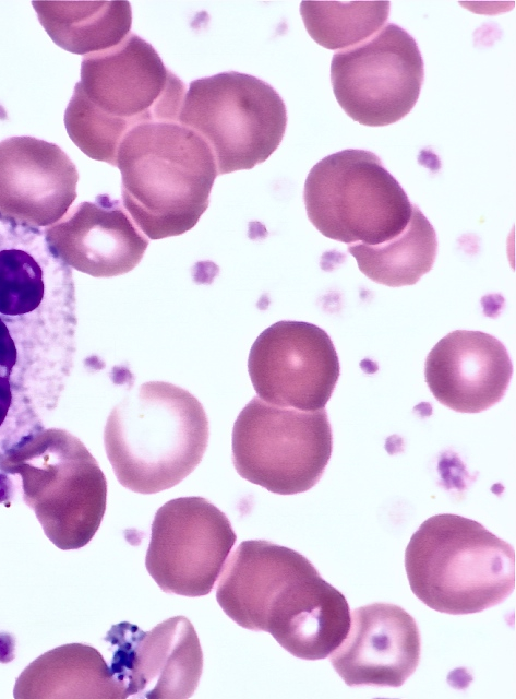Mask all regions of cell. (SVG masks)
Masks as SVG:
<instances>
[{"label": "cell", "mask_w": 516, "mask_h": 699, "mask_svg": "<svg viewBox=\"0 0 516 699\" xmlns=\"http://www.w3.org/2000/svg\"><path fill=\"white\" fill-rule=\"evenodd\" d=\"M116 167L122 177L123 206L149 239L193 228L208 208L218 176L208 144L172 121L132 128L118 147Z\"/></svg>", "instance_id": "3957f363"}, {"label": "cell", "mask_w": 516, "mask_h": 699, "mask_svg": "<svg viewBox=\"0 0 516 699\" xmlns=\"http://www.w3.org/2000/svg\"><path fill=\"white\" fill-rule=\"evenodd\" d=\"M332 449L325 407L305 412L255 396L232 428V461L238 474L279 495L311 489L322 477Z\"/></svg>", "instance_id": "9c48e42d"}, {"label": "cell", "mask_w": 516, "mask_h": 699, "mask_svg": "<svg viewBox=\"0 0 516 699\" xmlns=\"http://www.w3.org/2000/svg\"><path fill=\"white\" fill-rule=\"evenodd\" d=\"M512 374L506 347L481 331L448 333L428 354L424 366L434 398L459 413H479L500 402Z\"/></svg>", "instance_id": "e0dca14e"}, {"label": "cell", "mask_w": 516, "mask_h": 699, "mask_svg": "<svg viewBox=\"0 0 516 699\" xmlns=\"http://www.w3.org/2000/svg\"><path fill=\"white\" fill-rule=\"evenodd\" d=\"M423 79L416 40L394 23L337 51L331 63L339 106L352 120L369 127L388 126L407 116L419 98Z\"/></svg>", "instance_id": "30bf717a"}, {"label": "cell", "mask_w": 516, "mask_h": 699, "mask_svg": "<svg viewBox=\"0 0 516 699\" xmlns=\"http://www.w3.org/2000/svg\"><path fill=\"white\" fill-rule=\"evenodd\" d=\"M348 252L370 280L391 287L416 284L428 273L437 252L436 233L420 209L412 204L405 229L379 245L351 244Z\"/></svg>", "instance_id": "ffe728a7"}, {"label": "cell", "mask_w": 516, "mask_h": 699, "mask_svg": "<svg viewBox=\"0 0 516 699\" xmlns=\"http://www.w3.org/2000/svg\"><path fill=\"white\" fill-rule=\"evenodd\" d=\"M405 568L413 594L452 615L495 606L515 588L513 546L458 514L427 519L407 545Z\"/></svg>", "instance_id": "5b68a950"}, {"label": "cell", "mask_w": 516, "mask_h": 699, "mask_svg": "<svg viewBox=\"0 0 516 699\" xmlns=\"http://www.w3.org/2000/svg\"><path fill=\"white\" fill-rule=\"evenodd\" d=\"M208 436V419L195 396L172 383L149 381L112 410L104 438L119 483L156 494L194 471Z\"/></svg>", "instance_id": "277c9868"}, {"label": "cell", "mask_w": 516, "mask_h": 699, "mask_svg": "<svg viewBox=\"0 0 516 699\" xmlns=\"http://www.w3.org/2000/svg\"><path fill=\"white\" fill-rule=\"evenodd\" d=\"M389 1H302L305 29L320 46L347 49L379 32L389 14Z\"/></svg>", "instance_id": "44dd1931"}, {"label": "cell", "mask_w": 516, "mask_h": 699, "mask_svg": "<svg viewBox=\"0 0 516 699\" xmlns=\"http://www.w3.org/2000/svg\"><path fill=\"white\" fill-rule=\"evenodd\" d=\"M16 699L125 698L99 651L69 643L45 652L16 678Z\"/></svg>", "instance_id": "ac0fdd59"}, {"label": "cell", "mask_w": 516, "mask_h": 699, "mask_svg": "<svg viewBox=\"0 0 516 699\" xmlns=\"http://www.w3.org/2000/svg\"><path fill=\"white\" fill-rule=\"evenodd\" d=\"M420 653L413 617L398 605L373 603L353 609L345 639L328 656L348 686L400 687Z\"/></svg>", "instance_id": "9a60e30c"}, {"label": "cell", "mask_w": 516, "mask_h": 699, "mask_svg": "<svg viewBox=\"0 0 516 699\" xmlns=\"http://www.w3.org/2000/svg\"><path fill=\"white\" fill-rule=\"evenodd\" d=\"M50 38L72 54L89 55L120 44L129 34V1H33Z\"/></svg>", "instance_id": "d6986e66"}, {"label": "cell", "mask_w": 516, "mask_h": 699, "mask_svg": "<svg viewBox=\"0 0 516 699\" xmlns=\"http://www.w3.org/2000/svg\"><path fill=\"white\" fill-rule=\"evenodd\" d=\"M308 217L325 237L379 245L407 226L412 204L398 181L370 151L331 154L310 170L303 190Z\"/></svg>", "instance_id": "52a82bcc"}, {"label": "cell", "mask_w": 516, "mask_h": 699, "mask_svg": "<svg viewBox=\"0 0 516 699\" xmlns=\"http://www.w3.org/2000/svg\"><path fill=\"white\" fill-rule=\"evenodd\" d=\"M237 540L227 516L202 497L167 501L156 512L145 566L166 593L208 594Z\"/></svg>", "instance_id": "8fae6325"}, {"label": "cell", "mask_w": 516, "mask_h": 699, "mask_svg": "<svg viewBox=\"0 0 516 699\" xmlns=\"http://www.w3.org/2000/svg\"><path fill=\"white\" fill-rule=\"evenodd\" d=\"M184 95L185 84L153 46L130 33L120 44L83 57L64 126L84 154L116 166L124 135L142 123L178 122Z\"/></svg>", "instance_id": "7a4b0ae2"}, {"label": "cell", "mask_w": 516, "mask_h": 699, "mask_svg": "<svg viewBox=\"0 0 516 699\" xmlns=\"http://www.w3.org/2000/svg\"><path fill=\"white\" fill-rule=\"evenodd\" d=\"M178 121L208 144L217 174L224 175L251 169L276 151L287 110L268 83L229 71L192 81Z\"/></svg>", "instance_id": "ba28073f"}, {"label": "cell", "mask_w": 516, "mask_h": 699, "mask_svg": "<svg viewBox=\"0 0 516 699\" xmlns=\"http://www.w3.org/2000/svg\"><path fill=\"white\" fill-rule=\"evenodd\" d=\"M51 252L69 268L94 277H112L133 270L148 239L120 201L99 194L82 202L44 228Z\"/></svg>", "instance_id": "2e32d148"}, {"label": "cell", "mask_w": 516, "mask_h": 699, "mask_svg": "<svg viewBox=\"0 0 516 699\" xmlns=\"http://www.w3.org/2000/svg\"><path fill=\"white\" fill-rule=\"evenodd\" d=\"M248 370L261 400L305 412L325 407L340 374L328 334L315 324L290 320L278 321L257 336Z\"/></svg>", "instance_id": "7c38bea8"}, {"label": "cell", "mask_w": 516, "mask_h": 699, "mask_svg": "<svg viewBox=\"0 0 516 699\" xmlns=\"http://www.w3.org/2000/svg\"><path fill=\"white\" fill-rule=\"evenodd\" d=\"M216 600L236 624L303 660L327 657L350 626L339 590L300 553L263 540L243 541L226 560Z\"/></svg>", "instance_id": "6da1fadb"}, {"label": "cell", "mask_w": 516, "mask_h": 699, "mask_svg": "<svg viewBox=\"0 0 516 699\" xmlns=\"http://www.w3.org/2000/svg\"><path fill=\"white\" fill-rule=\"evenodd\" d=\"M24 440L0 461L21 476L23 499L45 534L60 549H77L95 535L106 509L107 482L98 463L75 437Z\"/></svg>", "instance_id": "8992f818"}, {"label": "cell", "mask_w": 516, "mask_h": 699, "mask_svg": "<svg viewBox=\"0 0 516 699\" xmlns=\"http://www.w3.org/2000/svg\"><path fill=\"white\" fill-rule=\"evenodd\" d=\"M79 173L57 144L33 137L0 142V215L44 228L60 221L76 198Z\"/></svg>", "instance_id": "5bb4252c"}, {"label": "cell", "mask_w": 516, "mask_h": 699, "mask_svg": "<svg viewBox=\"0 0 516 699\" xmlns=\"http://www.w3.org/2000/svg\"><path fill=\"white\" fill-rule=\"evenodd\" d=\"M105 640L110 670L125 698L184 699L193 695L203 670V653L191 621L175 616L149 631L123 621Z\"/></svg>", "instance_id": "4fadbf2b"}]
</instances>
